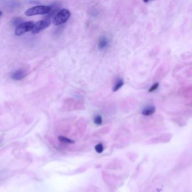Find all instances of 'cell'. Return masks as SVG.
<instances>
[{
  "label": "cell",
  "instance_id": "obj_2",
  "mask_svg": "<svg viewBox=\"0 0 192 192\" xmlns=\"http://www.w3.org/2000/svg\"><path fill=\"white\" fill-rule=\"evenodd\" d=\"M51 10V6H36L28 9L25 12V15L28 16L36 15L48 14Z\"/></svg>",
  "mask_w": 192,
  "mask_h": 192
},
{
  "label": "cell",
  "instance_id": "obj_9",
  "mask_svg": "<svg viewBox=\"0 0 192 192\" xmlns=\"http://www.w3.org/2000/svg\"><path fill=\"white\" fill-rule=\"evenodd\" d=\"M58 139L59 141L65 144H73L75 143V141L68 138H66L65 136H59L58 137Z\"/></svg>",
  "mask_w": 192,
  "mask_h": 192
},
{
  "label": "cell",
  "instance_id": "obj_7",
  "mask_svg": "<svg viewBox=\"0 0 192 192\" xmlns=\"http://www.w3.org/2000/svg\"><path fill=\"white\" fill-rule=\"evenodd\" d=\"M156 107L153 105H148L143 109L141 112V114L145 116H149L152 114H154L156 112Z\"/></svg>",
  "mask_w": 192,
  "mask_h": 192
},
{
  "label": "cell",
  "instance_id": "obj_8",
  "mask_svg": "<svg viewBox=\"0 0 192 192\" xmlns=\"http://www.w3.org/2000/svg\"><path fill=\"white\" fill-rule=\"evenodd\" d=\"M124 85V82L122 79H119L118 80H117L116 84L114 85V86L113 87V92H116L119 89H120L121 87H122Z\"/></svg>",
  "mask_w": 192,
  "mask_h": 192
},
{
  "label": "cell",
  "instance_id": "obj_12",
  "mask_svg": "<svg viewBox=\"0 0 192 192\" xmlns=\"http://www.w3.org/2000/svg\"><path fill=\"white\" fill-rule=\"evenodd\" d=\"M21 21H22V20H21V19L19 18H13V19H12V24L14 25H19V24H21Z\"/></svg>",
  "mask_w": 192,
  "mask_h": 192
},
{
  "label": "cell",
  "instance_id": "obj_10",
  "mask_svg": "<svg viewBox=\"0 0 192 192\" xmlns=\"http://www.w3.org/2000/svg\"><path fill=\"white\" fill-rule=\"evenodd\" d=\"M94 122L96 124V125H101L102 124V117L100 115H97L94 117Z\"/></svg>",
  "mask_w": 192,
  "mask_h": 192
},
{
  "label": "cell",
  "instance_id": "obj_5",
  "mask_svg": "<svg viewBox=\"0 0 192 192\" xmlns=\"http://www.w3.org/2000/svg\"><path fill=\"white\" fill-rule=\"evenodd\" d=\"M27 72L24 69H18L15 71L10 75V78L14 81H20L27 75Z\"/></svg>",
  "mask_w": 192,
  "mask_h": 192
},
{
  "label": "cell",
  "instance_id": "obj_1",
  "mask_svg": "<svg viewBox=\"0 0 192 192\" xmlns=\"http://www.w3.org/2000/svg\"><path fill=\"white\" fill-rule=\"evenodd\" d=\"M71 12L68 9H63L57 11L54 15L53 19V23L56 26H59L65 23L69 19Z\"/></svg>",
  "mask_w": 192,
  "mask_h": 192
},
{
  "label": "cell",
  "instance_id": "obj_14",
  "mask_svg": "<svg viewBox=\"0 0 192 192\" xmlns=\"http://www.w3.org/2000/svg\"><path fill=\"white\" fill-rule=\"evenodd\" d=\"M2 12L0 11V18L2 16Z\"/></svg>",
  "mask_w": 192,
  "mask_h": 192
},
{
  "label": "cell",
  "instance_id": "obj_11",
  "mask_svg": "<svg viewBox=\"0 0 192 192\" xmlns=\"http://www.w3.org/2000/svg\"><path fill=\"white\" fill-rule=\"evenodd\" d=\"M95 151L97 153H102L103 150H104L103 145L102 143H99V144H97L95 147Z\"/></svg>",
  "mask_w": 192,
  "mask_h": 192
},
{
  "label": "cell",
  "instance_id": "obj_4",
  "mask_svg": "<svg viewBox=\"0 0 192 192\" xmlns=\"http://www.w3.org/2000/svg\"><path fill=\"white\" fill-rule=\"evenodd\" d=\"M51 24V21L49 19H45L42 21H37L36 24H34L33 29L32 31V33L33 34H37V33L41 32L42 30H44Z\"/></svg>",
  "mask_w": 192,
  "mask_h": 192
},
{
  "label": "cell",
  "instance_id": "obj_6",
  "mask_svg": "<svg viewBox=\"0 0 192 192\" xmlns=\"http://www.w3.org/2000/svg\"><path fill=\"white\" fill-rule=\"evenodd\" d=\"M109 45V41L107 37H102L99 40L98 42V48L100 50H104L105 48H107L108 46Z\"/></svg>",
  "mask_w": 192,
  "mask_h": 192
},
{
  "label": "cell",
  "instance_id": "obj_13",
  "mask_svg": "<svg viewBox=\"0 0 192 192\" xmlns=\"http://www.w3.org/2000/svg\"><path fill=\"white\" fill-rule=\"evenodd\" d=\"M159 87V83H158V82H157L156 84H154L152 85L151 87H150V89H149V93H152V92H153V91H156V90L158 89V87Z\"/></svg>",
  "mask_w": 192,
  "mask_h": 192
},
{
  "label": "cell",
  "instance_id": "obj_3",
  "mask_svg": "<svg viewBox=\"0 0 192 192\" xmlns=\"http://www.w3.org/2000/svg\"><path fill=\"white\" fill-rule=\"evenodd\" d=\"M33 21H28L22 22L21 24L18 25L15 30V34L16 36H21L24 33L30 32L32 30L33 25Z\"/></svg>",
  "mask_w": 192,
  "mask_h": 192
}]
</instances>
